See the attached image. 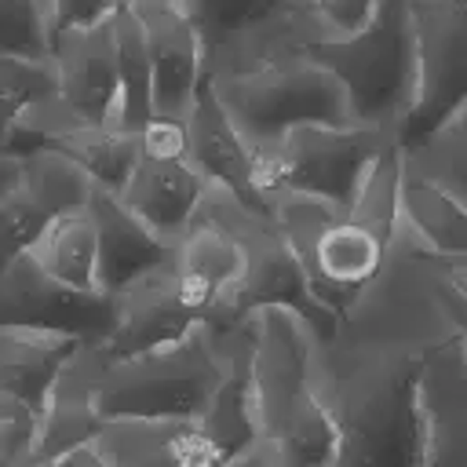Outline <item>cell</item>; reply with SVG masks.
Listing matches in <instances>:
<instances>
[{
    "label": "cell",
    "instance_id": "cell-13",
    "mask_svg": "<svg viewBox=\"0 0 467 467\" xmlns=\"http://www.w3.org/2000/svg\"><path fill=\"white\" fill-rule=\"evenodd\" d=\"M88 215L99 234V281L106 296L117 299L120 292L171 263L175 244L153 234L117 193L95 186Z\"/></svg>",
    "mask_w": 467,
    "mask_h": 467
},
{
    "label": "cell",
    "instance_id": "cell-25",
    "mask_svg": "<svg viewBox=\"0 0 467 467\" xmlns=\"http://www.w3.org/2000/svg\"><path fill=\"white\" fill-rule=\"evenodd\" d=\"M51 36V0H0V55L47 58Z\"/></svg>",
    "mask_w": 467,
    "mask_h": 467
},
{
    "label": "cell",
    "instance_id": "cell-30",
    "mask_svg": "<svg viewBox=\"0 0 467 467\" xmlns=\"http://www.w3.org/2000/svg\"><path fill=\"white\" fill-rule=\"evenodd\" d=\"M139 150L150 161H179L190 157V131L186 120H171V117H153L142 131H139Z\"/></svg>",
    "mask_w": 467,
    "mask_h": 467
},
{
    "label": "cell",
    "instance_id": "cell-33",
    "mask_svg": "<svg viewBox=\"0 0 467 467\" xmlns=\"http://www.w3.org/2000/svg\"><path fill=\"white\" fill-rule=\"evenodd\" d=\"M18 171H22V157L15 153V150H7V146H0V201L15 190V182H18Z\"/></svg>",
    "mask_w": 467,
    "mask_h": 467
},
{
    "label": "cell",
    "instance_id": "cell-1",
    "mask_svg": "<svg viewBox=\"0 0 467 467\" xmlns=\"http://www.w3.org/2000/svg\"><path fill=\"white\" fill-rule=\"evenodd\" d=\"M456 332L438 255L405 226L379 274L317 343V387L343 431L339 467L420 463V379L427 350Z\"/></svg>",
    "mask_w": 467,
    "mask_h": 467
},
{
    "label": "cell",
    "instance_id": "cell-29",
    "mask_svg": "<svg viewBox=\"0 0 467 467\" xmlns=\"http://www.w3.org/2000/svg\"><path fill=\"white\" fill-rule=\"evenodd\" d=\"M314 18L325 33V40H339L350 36L358 29H365L379 7V0H310Z\"/></svg>",
    "mask_w": 467,
    "mask_h": 467
},
{
    "label": "cell",
    "instance_id": "cell-20",
    "mask_svg": "<svg viewBox=\"0 0 467 467\" xmlns=\"http://www.w3.org/2000/svg\"><path fill=\"white\" fill-rule=\"evenodd\" d=\"M117 29V128L139 135L153 120V69L139 15L124 4L113 15Z\"/></svg>",
    "mask_w": 467,
    "mask_h": 467
},
{
    "label": "cell",
    "instance_id": "cell-11",
    "mask_svg": "<svg viewBox=\"0 0 467 467\" xmlns=\"http://www.w3.org/2000/svg\"><path fill=\"white\" fill-rule=\"evenodd\" d=\"M420 463L467 467V350L460 332L441 336L423 361L420 379Z\"/></svg>",
    "mask_w": 467,
    "mask_h": 467
},
{
    "label": "cell",
    "instance_id": "cell-34",
    "mask_svg": "<svg viewBox=\"0 0 467 467\" xmlns=\"http://www.w3.org/2000/svg\"><path fill=\"white\" fill-rule=\"evenodd\" d=\"M226 467H277V460H274V452L266 449V441L259 438L255 445H248L241 456H234Z\"/></svg>",
    "mask_w": 467,
    "mask_h": 467
},
{
    "label": "cell",
    "instance_id": "cell-22",
    "mask_svg": "<svg viewBox=\"0 0 467 467\" xmlns=\"http://www.w3.org/2000/svg\"><path fill=\"white\" fill-rule=\"evenodd\" d=\"M266 449L274 452L277 467H339L343 431L325 394L303 412H296L277 434H270Z\"/></svg>",
    "mask_w": 467,
    "mask_h": 467
},
{
    "label": "cell",
    "instance_id": "cell-16",
    "mask_svg": "<svg viewBox=\"0 0 467 467\" xmlns=\"http://www.w3.org/2000/svg\"><path fill=\"white\" fill-rule=\"evenodd\" d=\"M80 347L84 343L77 336H62V332L0 328V390L26 398L51 420L55 387Z\"/></svg>",
    "mask_w": 467,
    "mask_h": 467
},
{
    "label": "cell",
    "instance_id": "cell-21",
    "mask_svg": "<svg viewBox=\"0 0 467 467\" xmlns=\"http://www.w3.org/2000/svg\"><path fill=\"white\" fill-rule=\"evenodd\" d=\"M22 157V171H18V186L36 201L44 204L55 219L58 215H77V212H88L91 204V193H95V182L91 175L73 161L66 157L62 150L55 146H29Z\"/></svg>",
    "mask_w": 467,
    "mask_h": 467
},
{
    "label": "cell",
    "instance_id": "cell-19",
    "mask_svg": "<svg viewBox=\"0 0 467 467\" xmlns=\"http://www.w3.org/2000/svg\"><path fill=\"white\" fill-rule=\"evenodd\" d=\"M29 259L58 285L77 292H102L99 281V234L88 212L58 215L47 223Z\"/></svg>",
    "mask_w": 467,
    "mask_h": 467
},
{
    "label": "cell",
    "instance_id": "cell-23",
    "mask_svg": "<svg viewBox=\"0 0 467 467\" xmlns=\"http://www.w3.org/2000/svg\"><path fill=\"white\" fill-rule=\"evenodd\" d=\"M401 161L467 204V102H460L427 135L401 146Z\"/></svg>",
    "mask_w": 467,
    "mask_h": 467
},
{
    "label": "cell",
    "instance_id": "cell-10",
    "mask_svg": "<svg viewBox=\"0 0 467 467\" xmlns=\"http://www.w3.org/2000/svg\"><path fill=\"white\" fill-rule=\"evenodd\" d=\"M153 69V117L186 120L208 84L204 47L182 0H131Z\"/></svg>",
    "mask_w": 467,
    "mask_h": 467
},
{
    "label": "cell",
    "instance_id": "cell-24",
    "mask_svg": "<svg viewBox=\"0 0 467 467\" xmlns=\"http://www.w3.org/2000/svg\"><path fill=\"white\" fill-rule=\"evenodd\" d=\"M55 95L51 58L0 55V146L11 150L22 120Z\"/></svg>",
    "mask_w": 467,
    "mask_h": 467
},
{
    "label": "cell",
    "instance_id": "cell-36",
    "mask_svg": "<svg viewBox=\"0 0 467 467\" xmlns=\"http://www.w3.org/2000/svg\"><path fill=\"white\" fill-rule=\"evenodd\" d=\"M0 467H7V463H0Z\"/></svg>",
    "mask_w": 467,
    "mask_h": 467
},
{
    "label": "cell",
    "instance_id": "cell-14",
    "mask_svg": "<svg viewBox=\"0 0 467 467\" xmlns=\"http://www.w3.org/2000/svg\"><path fill=\"white\" fill-rule=\"evenodd\" d=\"M208 190H212V182L193 168L190 157H179V161L139 157L135 175L128 179V186L117 197L153 234L179 244L186 237V230L197 223V215L208 201Z\"/></svg>",
    "mask_w": 467,
    "mask_h": 467
},
{
    "label": "cell",
    "instance_id": "cell-18",
    "mask_svg": "<svg viewBox=\"0 0 467 467\" xmlns=\"http://www.w3.org/2000/svg\"><path fill=\"white\" fill-rule=\"evenodd\" d=\"M36 146H55L66 157H73L99 190L120 193L128 186V179L139 168V135L120 131L113 124H62L55 128L44 142Z\"/></svg>",
    "mask_w": 467,
    "mask_h": 467
},
{
    "label": "cell",
    "instance_id": "cell-35",
    "mask_svg": "<svg viewBox=\"0 0 467 467\" xmlns=\"http://www.w3.org/2000/svg\"><path fill=\"white\" fill-rule=\"evenodd\" d=\"M449 303H452V317H456V332L463 339V350H467V303L449 288Z\"/></svg>",
    "mask_w": 467,
    "mask_h": 467
},
{
    "label": "cell",
    "instance_id": "cell-28",
    "mask_svg": "<svg viewBox=\"0 0 467 467\" xmlns=\"http://www.w3.org/2000/svg\"><path fill=\"white\" fill-rule=\"evenodd\" d=\"M26 467H120V460L109 452V445L91 431L84 438H69L58 445H47L36 452Z\"/></svg>",
    "mask_w": 467,
    "mask_h": 467
},
{
    "label": "cell",
    "instance_id": "cell-4",
    "mask_svg": "<svg viewBox=\"0 0 467 467\" xmlns=\"http://www.w3.org/2000/svg\"><path fill=\"white\" fill-rule=\"evenodd\" d=\"M306 55L347 88L354 124L401 131L416 102V44L405 0H379L365 29L317 40Z\"/></svg>",
    "mask_w": 467,
    "mask_h": 467
},
{
    "label": "cell",
    "instance_id": "cell-32",
    "mask_svg": "<svg viewBox=\"0 0 467 467\" xmlns=\"http://www.w3.org/2000/svg\"><path fill=\"white\" fill-rule=\"evenodd\" d=\"M438 270L445 277V285L467 303V255H452V259H438Z\"/></svg>",
    "mask_w": 467,
    "mask_h": 467
},
{
    "label": "cell",
    "instance_id": "cell-5",
    "mask_svg": "<svg viewBox=\"0 0 467 467\" xmlns=\"http://www.w3.org/2000/svg\"><path fill=\"white\" fill-rule=\"evenodd\" d=\"M248 146H266L303 124H354L347 88L310 55H296L255 73L208 80Z\"/></svg>",
    "mask_w": 467,
    "mask_h": 467
},
{
    "label": "cell",
    "instance_id": "cell-27",
    "mask_svg": "<svg viewBox=\"0 0 467 467\" xmlns=\"http://www.w3.org/2000/svg\"><path fill=\"white\" fill-rule=\"evenodd\" d=\"M44 441H47V416L26 398L0 390V463L26 467L44 449Z\"/></svg>",
    "mask_w": 467,
    "mask_h": 467
},
{
    "label": "cell",
    "instance_id": "cell-17",
    "mask_svg": "<svg viewBox=\"0 0 467 467\" xmlns=\"http://www.w3.org/2000/svg\"><path fill=\"white\" fill-rule=\"evenodd\" d=\"M398 212L401 226L438 259L467 255V204L445 186L412 171L405 161L398 179Z\"/></svg>",
    "mask_w": 467,
    "mask_h": 467
},
{
    "label": "cell",
    "instance_id": "cell-2",
    "mask_svg": "<svg viewBox=\"0 0 467 467\" xmlns=\"http://www.w3.org/2000/svg\"><path fill=\"white\" fill-rule=\"evenodd\" d=\"M398 179L401 146H390L368 171L361 197L350 212H336L310 197H277L274 223L296 248L321 299L343 314L354 296L379 274L398 230Z\"/></svg>",
    "mask_w": 467,
    "mask_h": 467
},
{
    "label": "cell",
    "instance_id": "cell-37",
    "mask_svg": "<svg viewBox=\"0 0 467 467\" xmlns=\"http://www.w3.org/2000/svg\"><path fill=\"white\" fill-rule=\"evenodd\" d=\"M128 4H131V0H128Z\"/></svg>",
    "mask_w": 467,
    "mask_h": 467
},
{
    "label": "cell",
    "instance_id": "cell-12",
    "mask_svg": "<svg viewBox=\"0 0 467 467\" xmlns=\"http://www.w3.org/2000/svg\"><path fill=\"white\" fill-rule=\"evenodd\" d=\"M186 131H190L193 168L215 190L230 193L237 204H244L248 212L274 219L270 204L263 201V193L255 186V153H252L248 139L237 131V124L230 120V113L219 102V95L212 91V84H204L193 113L186 117Z\"/></svg>",
    "mask_w": 467,
    "mask_h": 467
},
{
    "label": "cell",
    "instance_id": "cell-6",
    "mask_svg": "<svg viewBox=\"0 0 467 467\" xmlns=\"http://www.w3.org/2000/svg\"><path fill=\"white\" fill-rule=\"evenodd\" d=\"M204 47L208 80L255 73L325 40L310 0H182Z\"/></svg>",
    "mask_w": 467,
    "mask_h": 467
},
{
    "label": "cell",
    "instance_id": "cell-26",
    "mask_svg": "<svg viewBox=\"0 0 467 467\" xmlns=\"http://www.w3.org/2000/svg\"><path fill=\"white\" fill-rule=\"evenodd\" d=\"M51 219L55 215L15 182V190L0 201V274L33 252Z\"/></svg>",
    "mask_w": 467,
    "mask_h": 467
},
{
    "label": "cell",
    "instance_id": "cell-15",
    "mask_svg": "<svg viewBox=\"0 0 467 467\" xmlns=\"http://www.w3.org/2000/svg\"><path fill=\"white\" fill-rule=\"evenodd\" d=\"M197 325L201 321H193L179 306V299L168 285V266H161L157 274L142 277L139 285H131L128 292L117 296V325H113L109 339L91 350L99 358H131L142 350L168 347Z\"/></svg>",
    "mask_w": 467,
    "mask_h": 467
},
{
    "label": "cell",
    "instance_id": "cell-31",
    "mask_svg": "<svg viewBox=\"0 0 467 467\" xmlns=\"http://www.w3.org/2000/svg\"><path fill=\"white\" fill-rule=\"evenodd\" d=\"M124 4L120 0H51L55 29L62 26H99L109 22Z\"/></svg>",
    "mask_w": 467,
    "mask_h": 467
},
{
    "label": "cell",
    "instance_id": "cell-9",
    "mask_svg": "<svg viewBox=\"0 0 467 467\" xmlns=\"http://www.w3.org/2000/svg\"><path fill=\"white\" fill-rule=\"evenodd\" d=\"M47 58L55 69V99L69 124H113L117 120V29H113V18L99 22V26L55 29Z\"/></svg>",
    "mask_w": 467,
    "mask_h": 467
},
{
    "label": "cell",
    "instance_id": "cell-3",
    "mask_svg": "<svg viewBox=\"0 0 467 467\" xmlns=\"http://www.w3.org/2000/svg\"><path fill=\"white\" fill-rule=\"evenodd\" d=\"M401 146L394 131L372 124H303L277 142L252 146L255 186L274 212L277 197H310L336 212H350L376 161Z\"/></svg>",
    "mask_w": 467,
    "mask_h": 467
},
{
    "label": "cell",
    "instance_id": "cell-8",
    "mask_svg": "<svg viewBox=\"0 0 467 467\" xmlns=\"http://www.w3.org/2000/svg\"><path fill=\"white\" fill-rule=\"evenodd\" d=\"M117 325V299L51 281L29 255L0 274V328H40L102 347Z\"/></svg>",
    "mask_w": 467,
    "mask_h": 467
},
{
    "label": "cell",
    "instance_id": "cell-7",
    "mask_svg": "<svg viewBox=\"0 0 467 467\" xmlns=\"http://www.w3.org/2000/svg\"><path fill=\"white\" fill-rule=\"evenodd\" d=\"M416 44V102L398 142L409 146L467 102V0H405Z\"/></svg>",
    "mask_w": 467,
    "mask_h": 467
}]
</instances>
